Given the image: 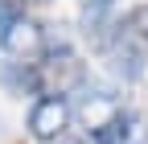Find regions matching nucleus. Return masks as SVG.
<instances>
[{"instance_id": "1", "label": "nucleus", "mask_w": 148, "mask_h": 144, "mask_svg": "<svg viewBox=\"0 0 148 144\" xmlns=\"http://www.w3.org/2000/svg\"><path fill=\"white\" fill-rule=\"evenodd\" d=\"M86 86V62H78L66 45H53L41 62H37V95L62 99Z\"/></svg>"}, {"instance_id": "2", "label": "nucleus", "mask_w": 148, "mask_h": 144, "mask_svg": "<svg viewBox=\"0 0 148 144\" xmlns=\"http://www.w3.org/2000/svg\"><path fill=\"white\" fill-rule=\"evenodd\" d=\"M0 45H4V53H8L12 62H29V66H37V62L53 49L49 37H45V25H41V21H29V16L0 33Z\"/></svg>"}, {"instance_id": "3", "label": "nucleus", "mask_w": 148, "mask_h": 144, "mask_svg": "<svg viewBox=\"0 0 148 144\" xmlns=\"http://www.w3.org/2000/svg\"><path fill=\"white\" fill-rule=\"evenodd\" d=\"M29 132H33V140H41V144L62 140L70 132V107H66V99L41 95V99L29 107Z\"/></svg>"}, {"instance_id": "4", "label": "nucleus", "mask_w": 148, "mask_h": 144, "mask_svg": "<svg viewBox=\"0 0 148 144\" xmlns=\"http://www.w3.org/2000/svg\"><path fill=\"white\" fill-rule=\"evenodd\" d=\"M144 62H148V58H144L140 41H136V37H127V33L107 49V66H111V74L123 78V82H136V78L144 74Z\"/></svg>"}, {"instance_id": "5", "label": "nucleus", "mask_w": 148, "mask_h": 144, "mask_svg": "<svg viewBox=\"0 0 148 144\" xmlns=\"http://www.w3.org/2000/svg\"><path fill=\"white\" fill-rule=\"evenodd\" d=\"M0 86L8 95L37 91V66H29V62H0Z\"/></svg>"}, {"instance_id": "6", "label": "nucleus", "mask_w": 148, "mask_h": 144, "mask_svg": "<svg viewBox=\"0 0 148 144\" xmlns=\"http://www.w3.org/2000/svg\"><path fill=\"white\" fill-rule=\"evenodd\" d=\"M127 136H132V115H127V111H115L103 128L86 132L90 144H127Z\"/></svg>"}, {"instance_id": "7", "label": "nucleus", "mask_w": 148, "mask_h": 144, "mask_svg": "<svg viewBox=\"0 0 148 144\" xmlns=\"http://www.w3.org/2000/svg\"><path fill=\"white\" fill-rule=\"evenodd\" d=\"M123 33H127V37H136V41H148V0L127 8V16H123Z\"/></svg>"}, {"instance_id": "8", "label": "nucleus", "mask_w": 148, "mask_h": 144, "mask_svg": "<svg viewBox=\"0 0 148 144\" xmlns=\"http://www.w3.org/2000/svg\"><path fill=\"white\" fill-rule=\"evenodd\" d=\"M25 12H29V0H0V33L25 21Z\"/></svg>"}, {"instance_id": "9", "label": "nucleus", "mask_w": 148, "mask_h": 144, "mask_svg": "<svg viewBox=\"0 0 148 144\" xmlns=\"http://www.w3.org/2000/svg\"><path fill=\"white\" fill-rule=\"evenodd\" d=\"M115 0H82V12H111Z\"/></svg>"}, {"instance_id": "10", "label": "nucleus", "mask_w": 148, "mask_h": 144, "mask_svg": "<svg viewBox=\"0 0 148 144\" xmlns=\"http://www.w3.org/2000/svg\"><path fill=\"white\" fill-rule=\"evenodd\" d=\"M136 144H148V132H144V136H140V140H136Z\"/></svg>"}]
</instances>
